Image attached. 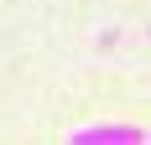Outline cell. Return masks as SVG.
Instances as JSON below:
<instances>
[{
  "mask_svg": "<svg viewBox=\"0 0 151 145\" xmlns=\"http://www.w3.org/2000/svg\"><path fill=\"white\" fill-rule=\"evenodd\" d=\"M146 135L136 124H83L68 135V145H141Z\"/></svg>",
  "mask_w": 151,
  "mask_h": 145,
  "instance_id": "6da1fadb",
  "label": "cell"
},
{
  "mask_svg": "<svg viewBox=\"0 0 151 145\" xmlns=\"http://www.w3.org/2000/svg\"><path fill=\"white\" fill-rule=\"evenodd\" d=\"M146 140H151V135H146Z\"/></svg>",
  "mask_w": 151,
  "mask_h": 145,
  "instance_id": "7a4b0ae2",
  "label": "cell"
}]
</instances>
